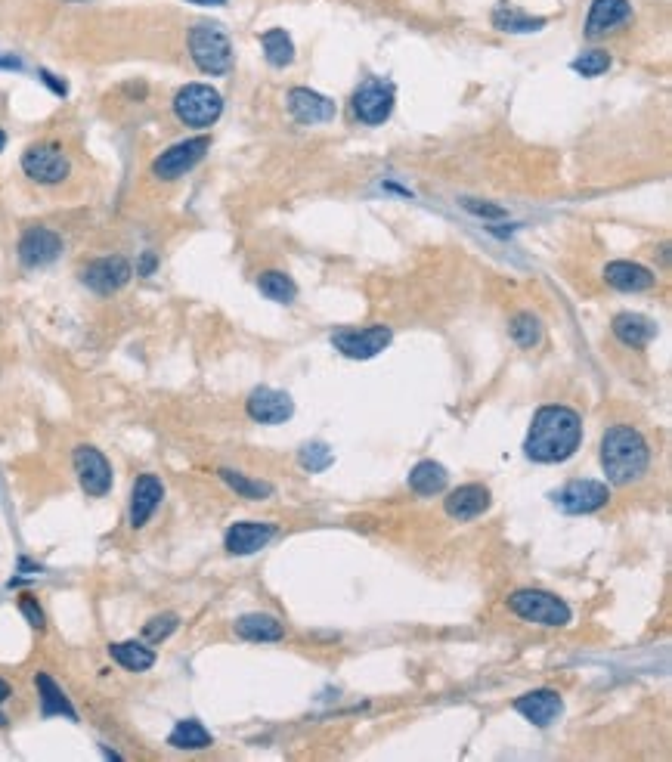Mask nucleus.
I'll return each instance as SVG.
<instances>
[{
    "mask_svg": "<svg viewBox=\"0 0 672 762\" xmlns=\"http://www.w3.org/2000/svg\"><path fill=\"white\" fill-rule=\"evenodd\" d=\"M490 502H493V496L484 484H465V487H459V490H453L450 496H446L443 508L453 521H474V518H480L487 512Z\"/></svg>",
    "mask_w": 672,
    "mask_h": 762,
    "instance_id": "obj_17",
    "label": "nucleus"
},
{
    "mask_svg": "<svg viewBox=\"0 0 672 762\" xmlns=\"http://www.w3.org/2000/svg\"><path fill=\"white\" fill-rule=\"evenodd\" d=\"M192 4H227V0H192Z\"/></svg>",
    "mask_w": 672,
    "mask_h": 762,
    "instance_id": "obj_40",
    "label": "nucleus"
},
{
    "mask_svg": "<svg viewBox=\"0 0 672 762\" xmlns=\"http://www.w3.org/2000/svg\"><path fill=\"white\" fill-rule=\"evenodd\" d=\"M261 47H264L267 62H270V66H276V69H285V66H292V62H295V44H292V38H288L282 28L264 31Z\"/></svg>",
    "mask_w": 672,
    "mask_h": 762,
    "instance_id": "obj_29",
    "label": "nucleus"
},
{
    "mask_svg": "<svg viewBox=\"0 0 672 762\" xmlns=\"http://www.w3.org/2000/svg\"><path fill=\"white\" fill-rule=\"evenodd\" d=\"M629 16H632L629 0H592L589 16H586V35L601 38L607 31H614L623 22H629Z\"/></svg>",
    "mask_w": 672,
    "mask_h": 762,
    "instance_id": "obj_20",
    "label": "nucleus"
},
{
    "mask_svg": "<svg viewBox=\"0 0 672 762\" xmlns=\"http://www.w3.org/2000/svg\"><path fill=\"white\" fill-rule=\"evenodd\" d=\"M22 171L35 183L56 186V183H62L72 174V162H69V155L62 152L59 146L38 143V146H28L22 152Z\"/></svg>",
    "mask_w": 672,
    "mask_h": 762,
    "instance_id": "obj_6",
    "label": "nucleus"
},
{
    "mask_svg": "<svg viewBox=\"0 0 672 762\" xmlns=\"http://www.w3.org/2000/svg\"><path fill=\"white\" fill-rule=\"evenodd\" d=\"M152 270H155V254H143V258H140V267H137V273L149 276Z\"/></svg>",
    "mask_w": 672,
    "mask_h": 762,
    "instance_id": "obj_38",
    "label": "nucleus"
},
{
    "mask_svg": "<svg viewBox=\"0 0 672 762\" xmlns=\"http://www.w3.org/2000/svg\"><path fill=\"white\" fill-rule=\"evenodd\" d=\"M217 474H220V481L227 484L230 490H236V496H245V499H254V502H261V499H270V496H273V487H270L267 481H254V478H245L242 471H233V468H220Z\"/></svg>",
    "mask_w": 672,
    "mask_h": 762,
    "instance_id": "obj_31",
    "label": "nucleus"
},
{
    "mask_svg": "<svg viewBox=\"0 0 672 762\" xmlns=\"http://www.w3.org/2000/svg\"><path fill=\"white\" fill-rule=\"evenodd\" d=\"M177 614H162V617H152L146 626H143V639L146 642H165L168 635L177 629Z\"/></svg>",
    "mask_w": 672,
    "mask_h": 762,
    "instance_id": "obj_35",
    "label": "nucleus"
},
{
    "mask_svg": "<svg viewBox=\"0 0 672 762\" xmlns=\"http://www.w3.org/2000/svg\"><path fill=\"white\" fill-rule=\"evenodd\" d=\"M38 694H41V710L44 716H66V719H78L75 707L69 704V697L62 694V688L47 676L41 673L38 676Z\"/></svg>",
    "mask_w": 672,
    "mask_h": 762,
    "instance_id": "obj_28",
    "label": "nucleus"
},
{
    "mask_svg": "<svg viewBox=\"0 0 672 762\" xmlns=\"http://www.w3.org/2000/svg\"><path fill=\"white\" fill-rule=\"evenodd\" d=\"M276 536L273 524H258V521H242L233 524L223 536V546H227L230 555H254L261 552L264 546H270V539Z\"/></svg>",
    "mask_w": 672,
    "mask_h": 762,
    "instance_id": "obj_18",
    "label": "nucleus"
},
{
    "mask_svg": "<svg viewBox=\"0 0 672 762\" xmlns=\"http://www.w3.org/2000/svg\"><path fill=\"white\" fill-rule=\"evenodd\" d=\"M508 335H511V341H515L518 347H536V344L542 341V323H539V316H533V313H518L515 320H511V326H508Z\"/></svg>",
    "mask_w": 672,
    "mask_h": 762,
    "instance_id": "obj_32",
    "label": "nucleus"
},
{
    "mask_svg": "<svg viewBox=\"0 0 672 762\" xmlns=\"http://www.w3.org/2000/svg\"><path fill=\"white\" fill-rule=\"evenodd\" d=\"M446 484H450V474H446V468L434 459H425L409 471V490L419 493V496L443 493Z\"/></svg>",
    "mask_w": 672,
    "mask_h": 762,
    "instance_id": "obj_24",
    "label": "nucleus"
},
{
    "mask_svg": "<svg viewBox=\"0 0 672 762\" xmlns=\"http://www.w3.org/2000/svg\"><path fill=\"white\" fill-rule=\"evenodd\" d=\"M583 443V419L580 412L561 406V403H549L536 409V416L530 422L527 440H524V453L527 459L539 462V465H555V462H567Z\"/></svg>",
    "mask_w": 672,
    "mask_h": 762,
    "instance_id": "obj_1",
    "label": "nucleus"
},
{
    "mask_svg": "<svg viewBox=\"0 0 672 762\" xmlns=\"http://www.w3.org/2000/svg\"><path fill=\"white\" fill-rule=\"evenodd\" d=\"M220 112H223V97L211 84H186L174 97V115L186 127H196V131L211 127L220 118Z\"/></svg>",
    "mask_w": 672,
    "mask_h": 762,
    "instance_id": "obj_5",
    "label": "nucleus"
},
{
    "mask_svg": "<svg viewBox=\"0 0 672 762\" xmlns=\"http://www.w3.org/2000/svg\"><path fill=\"white\" fill-rule=\"evenodd\" d=\"M245 412H248L251 422L282 425V422L292 419L295 403H292V397H288L285 391H276V388H254V391L248 394Z\"/></svg>",
    "mask_w": 672,
    "mask_h": 762,
    "instance_id": "obj_13",
    "label": "nucleus"
},
{
    "mask_svg": "<svg viewBox=\"0 0 672 762\" xmlns=\"http://www.w3.org/2000/svg\"><path fill=\"white\" fill-rule=\"evenodd\" d=\"M109 654L118 666H124V670H131V673H146L155 663V651L140 642H115V645H109Z\"/></svg>",
    "mask_w": 672,
    "mask_h": 762,
    "instance_id": "obj_25",
    "label": "nucleus"
},
{
    "mask_svg": "<svg viewBox=\"0 0 672 762\" xmlns=\"http://www.w3.org/2000/svg\"><path fill=\"white\" fill-rule=\"evenodd\" d=\"M391 329L372 326V329H338L332 332V344L350 360H372L378 357L384 347L391 344Z\"/></svg>",
    "mask_w": 672,
    "mask_h": 762,
    "instance_id": "obj_10",
    "label": "nucleus"
},
{
    "mask_svg": "<svg viewBox=\"0 0 672 762\" xmlns=\"http://www.w3.org/2000/svg\"><path fill=\"white\" fill-rule=\"evenodd\" d=\"M4 722H7V716H4V713H0V725H4Z\"/></svg>",
    "mask_w": 672,
    "mask_h": 762,
    "instance_id": "obj_42",
    "label": "nucleus"
},
{
    "mask_svg": "<svg viewBox=\"0 0 672 762\" xmlns=\"http://www.w3.org/2000/svg\"><path fill=\"white\" fill-rule=\"evenodd\" d=\"M298 459L307 471H326L335 462V456H332V450L326 447V443H307Z\"/></svg>",
    "mask_w": 672,
    "mask_h": 762,
    "instance_id": "obj_34",
    "label": "nucleus"
},
{
    "mask_svg": "<svg viewBox=\"0 0 672 762\" xmlns=\"http://www.w3.org/2000/svg\"><path fill=\"white\" fill-rule=\"evenodd\" d=\"M165 499V487L155 474H140L131 490V527L140 530L149 524V518L155 515V508Z\"/></svg>",
    "mask_w": 672,
    "mask_h": 762,
    "instance_id": "obj_19",
    "label": "nucleus"
},
{
    "mask_svg": "<svg viewBox=\"0 0 672 762\" xmlns=\"http://www.w3.org/2000/svg\"><path fill=\"white\" fill-rule=\"evenodd\" d=\"M59 254H62V239H59V233H53L47 227H31L19 239V261L28 270L53 264Z\"/></svg>",
    "mask_w": 672,
    "mask_h": 762,
    "instance_id": "obj_14",
    "label": "nucleus"
},
{
    "mask_svg": "<svg viewBox=\"0 0 672 762\" xmlns=\"http://www.w3.org/2000/svg\"><path fill=\"white\" fill-rule=\"evenodd\" d=\"M186 47H189L192 62H196L199 72H205V75H227L233 69V44L211 22L192 25L186 35Z\"/></svg>",
    "mask_w": 672,
    "mask_h": 762,
    "instance_id": "obj_3",
    "label": "nucleus"
},
{
    "mask_svg": "<svg viewBox=\"0 0 672 762\" xmlns=\"http://www.w3.org/2000/svg\"><path fill=\"white\" fill-rule=\"evenodd\" d=\"M394 112V87L381 78H369L354 93V115L363 124H384Z\"/></svg>",
    "mask_w": 672,
    "mask_h": 762,
    "instance_id": "obj_9",
    "label": "nucleus"
},
{
    "mask_svg": "<svg viewBox=\"0 0 672 762\" xmlns=\"http://www.w3.org/2000/svg\"><path fill=\"white\" fill-rule=\"evenodd\" d=\"M4 146H7V134H4V127H0V152H4Z\"/></svg>",
    "mask_w": 672,
    "mask_h": 762,
    "instance_id": "obj_41",
    "label": "nucleus"
},
{
    "mask_svg": "<svg viewBox=\"0 0 672 762\" xmlns=\"http://www.w3.org/2000/svg\"><path fill=\"white\" fill-rule=\"evenodd\" d=\"M570 69L576 75H583V78H598V75H604L607 69H611V53L607 50H586L583 56H576L570 62Z\"/></svg>",
    "mask_w": 672,
    "mask_h": 762,
    "instance_id": "obj_33",
    "label": "nucleus"
},
{
    "mask_svg": "<svg viewBox=\"0 0 672 762\" xmlns=\"http://www.w3.org/2000/svg\"><path fill=\"white\" fill-rule=\"evenodd\" d=\"M258 289H261L270 301H276V304H292V301L298 298L295 279L288 276V273H282V270H267V273H261V276H258Z\"/></svg>",
    "mask_w": 672,
    "mask_h": 762,
    "instance_id": "obj_30",
    "label": "nucleus"
},
{
    "mask_svg": "<svg viewBox=\"0 0 672 762\" xmlns=\"http://www.w3.org/2000/svg\"><path fill=\"white\" fill-rule=\"evenodd\" d=\"M211 140L208 137H192V140H183V143H174L168 146L162 155L152 162V174L158 180H180L183 174H189L192 168H196L205 152H208Z\"/></svg>",
    "mask_w": 672,
    "mask_h": 762,
    "instance_id": "obj_7",
    "label": "nucleus"
},
{
    "mask_svg": "<svg viewBox=\"0 0 672 762\" xmlns=\"http://www.w3.org/2000/svg\"><path fill=\"white\" fill-rule=\"evenodd\" d=\"M19 611L28 617V623L35 626V629H44V611H41V605L31 595H22L19 598Z\"/></svg>",
    "mask_w": 672,
    "mask_h": 762,
    "instance_id": "obj_37",
    "label": "nucleus"
},
{
    "mask_svg": "<svg viewBox=\"0 0 672 762\" xmlns=\"http://www.w3.org/2000/svg\"><path fill=\"white\" fill-rule=\"evenodd\" d=\"M288 112L298 124H326L338 115L335 100L323 97L310 87H292L288 90Z\"/></svg>",
    "mask_w": 672,
    "mask_h": 762,
    "instance_id": "obj_15",
    "label": "nucleus"
},
{
    "mask_svg": "<svg viewBox=\"0 0 672 762\" xmlns=\"http://www.w3.org/2000/svg\"><path fill=\"white\" fill-rule=\"evenodd\" d=\"M72 462H75V471H78V481H81V490L87 493V496H106L109 490H112V465H109V459L96 450V447H75V456H72Z\"/></svg>",
    "mask_w": 672,
    "mask_h": 762,
    "instance_id": "obj_11",
    "label": "nucleus"
},
{
    "mask_svg": "<svg viewBox=\"0 0 672 762\" xmlns=\"http://www.w3.org/2000/svg\"><path fill=\"white\" fill-rule=\"evenodd\" d=\"M236 635L245 642H279L285 629L270 614H245L236 620Z\"/></svg>",
    "mask_w": 672,
    "mask_h": 762,
    "instance_id": "obj_23",
    "label": "nucleus"
},
{
    "mask_svg": "<svg viewBox=\"0 0 672 762\" xmlns=\"http://www.w3.org/2000/svg\"><path fill=\"white\" fill-rule=\"evenodd\" d=\"M493 25L499 28V31H508V35H530V31H539V28H546V19H539V16H530V13H524V10H518V7H496V13H493Z\"/></svg>",
    "mask_w": 672,
    "mask_h": 762,
    "instance_id": "obj_26",
    "label": "nucleus"
},
{
    "mask_svg": "<svg viewBox=\"0 0 672 762\" xmlns=\"http://www.w3.org/2000/svg\"><path fill=\"white\" fill-rule=\"evenodd\" d=\"M601 465H604V474L611 484H617V487L635 484L651 465L648 440L629 425L607 428L601 437Z\"/></svg>",
    "mask_w": 672,
    "mask_h": 762,
    "instance_id": "obj_2",
    "label": "nucleus"
},
{
    "mask_svg": "<svg viewBox=\"0 0 672 762\" xmlns=\"http://www.w3.org/2000/svg\"><path fill=\"white\" fill-rule=\"evenodd\" d=\"M462 208L468 211V214H474V217H480V220H505L508 217V211L502 208V205H493V202H477V199H462Z\"/></svg>",
    "mask_w": 672,
    "mask_h": 762,
    "instance_id": "obj_36",
    "label": "nucleus"
},
{
    "mask_svg": "<svg viewBox=\"0 0 672 762\" xmlns=\"http://www.w3.org/2000/svg\"><path fill=\"white\" fill-rule=\"evenodd\" d=\"M13 694V688H10V682L7 679H0V704H4L7 701V697Z\"/></svg>",
    "mask_w": 672,
    "mask_h": 762,
    "instance_id": "obj_39",
    "label": "nucleus"
},
{
    "mask_svg": "<svg viewBox=\"0 0 672 762\" xmlns=\"http://www.w3.org/2000/svg\"><path fill=\"white\" fill-rule=\"evenodd\" d=\"M607 499H611V490H607V484L589 481V478L570 481V484H564L555 493V502L564 508L567 515H592V512H598V508L607 505Z\"/></svg>",
    "mask_w": 672,
    "mask_h": 762,
    "instance_id": "obj_12",
    "label": "nucleus"
},
{
    "mask_svg": "<svg viewBox=\"0 0 672 762\" xmlns=\"http://www.w3.org/2000/svg\"><path fill=\"white\" fill-rule=\"evenodd\" d=\"M515 710H518L527 722H533L536 728H549V725L564 713V701H561L558 691L542 688V691L521 694L518 701H515Z\"/></svg>",
    "mask_w": 672,
    "mask_h": 762,
    "instance_id": "obj_16",
    "label": "nucleus"
},
{
    "mask_svg": "<svg viewBox=\"0 0 672 762\" xmlns=\"http://www.w3.org/2000/svg\"><path fill=\"white\" fill-rule=\"evenodd\" d=\"M614 335L626 347H645L657 338V326L642 313H617L614 316Z\"/></svg>",
    "mask_w": 672,
    "mask_h": 762,
    "instance_id": "obj_22",
    "label": "nucleus"
},
{
    "mask_svg": "<svg viewBox=\"0 0 672 762\" xmlns=\"http://www.w3.org/2000/svg\"><path fill=\"white\" fill-rule=\"evenodd\" d=\"M604 282L617 292H648L654 285V273L632 261H611L604 267Z\"/></svg>",
    "mask_w": 672,
    "mask_h": 762,
    "instance_id": "obj_21",
    "label": "nucleus"
},
{
    "mask_svg": "<svg viewBox=\"0 0 672 762\" xmlns=\"http://www.w3.org/2000/svg\"><path fill=\"white\" fill-rule=\"evenodd\" d=\"M508 611L539 626H567L570 623V605L564 598L542 592V589H518L508 595Z\"/></svg>",
    "mask_w": 672,
    "mask_h": 762,
    "instance_id": "obj_4",
    "label": "nucleus"
},
{
    "mask_svg": "<svg viewBox=\"0 0 672 762\" xmlns=\"http://www.w3.org/2000/svg\"><path fill=\"white\" fill-rule=\"evenodd\" d=\"M131 273V261L121 258V254H106V258H96L81 270V282L96 295H115L131 282Z\"/></svg>",
    "mask_w": 672,
    "mask_h": 762,
    "instance_id": "obj_8",
    "label": "nucleus"
},
{
    "mask_svg": "<svg viewBox=\"0 0 672 762\" xmlns=\"http://www.w3.org/2000/svg\"><path fill=\"white\" fill-rule=\"evenodd\" d=\"M168 744L177 747V750H205V747L214 744V738H211V732H208V728H205L202 722L183 719V722L174 725V732H171Z\"/></svg>",
    "mask_w": 672,
    "mask_h": 762,
    "instance_id": "obj_27",
    "label": "nucleus"
}]
</instances>
